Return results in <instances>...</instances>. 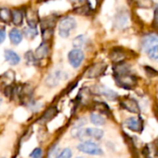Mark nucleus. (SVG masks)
<instances>
[{"mask_svg": "<svg viewBox=\"0 0 158 158\" xmlns=\"http://www.w3.org/2000/svg\"><path fill=\"white\" fill-rule=\"evenodd\" d=\"M104 136V131L100 129L95 128H87V129H78L75 134V137H78L81 140H101Z\"/></svg>", "mask_w": 158, "mask_h": 158, "instance_id": "1", "label": "nucleus"}, {"mask_svg": "<svg viewBox=\"0 0 158 158\" xmlns=\"http://www.w3.org/2000/svg\"><path fill=\"white\" fill-rule=\"evenodd\" d=\"M76 28V20L72 17H65L59 21L58 31L62 38H67L69 36L71 31Z\"/></svg>", "mask_w": 158, "mask_h": 158, "instance_id": "2", "label": "nucleus"}, {"mask_svg": "<svg viewBox=\"0 0 158 158\" xmlns=\"http://www.w3.org/2000/svg\"><path fill=\"white\" fill-rule=\"evenodd\" d=\"M115 75V80L116 82L118 83V86L126 88V89H131L134 87L137 83V79L135 76L131 75L130 72H125V73H120V74H114Z\"/></svg>", "mask_w": 158, "mask_h": 158, "instance_id": "3", "label": "nucleus"}, {"mask_svg": "<svg viewBox=\"0 0 158 158\" xmlns=\"http://www.w3.org/2000/svg\"><path fill=\"white\" fill-rule=\"evenodd\" d=\"M78 150L81 153L90 155V156H101L103 155V150L101 147H99L98 144L95 143H93L91 141H87L84 143H80L77 146Z\"/></svg>", "mask_w": 158, "mask_h": 158, "instance_id": "4", "label": "nucleus"}, {"mask_svg": "<svg viewBox=\"0 0 158 158\" xmlns=\"http://www.w3.org/2000/svg\"><path fill=\"white\" fill-rule=\"evenodd\" d=\"M107 65L104 62H97L91 66L85 72V77L89 79H94L101 76L106 69Z\"/></svg>", "mask_w": 158, "mask_h": 158, "instance_id": "5", "label": "nucleus"}, {"mask_svg": "<svg viewBox=\"0 0 158 158\" xmlns=\"http://www.w3.org/2000/svg\"><path fill=\"white\" fill-rule=\"evenodd\" d=\"M68 58H69V64L73 68L77 69V68H79L81 65V63H82V61L84 59V54H83V52L81 49L75 48V49L71 50L69 53Z\"/></svg>", "mask_w": 158, "mask_h": 158, "instance_id": "6", "label": "nucleus"}, {"mask_svg": "<svg viewBox=\"0 0 158 158\" xmlns=\"http://www.w3.org/2000/svg\"><path fill=\"white\" fill-rule=\"evenodd\" d=\"M120 106L128 110L129 112L134 113V114H139L140 113V106L139 104L136 100L131 97H125L120 100Z\"/></svg>", "mask_w": 158, "mask_h": 158, "instance_id": "7", "label": "nucleus"}, {"mask_svg": "<svg viewBox=\"0 0 158 158\" xmlns=\"http://www.w3.org/2000/svg\"><path fill=\"white\" fill-rule=\"evenodd\" d=\"M125 125L128 129L135 132H141L143 129V121L139 117H131L126 119Z\"/></svg>", "mask_w": 158, "mask_h": 158, "instance_id": "8", "label": "nucleus"}, {"mask_svg": "<svg viewBox=\"0 0 158 158\" xmlns=\"http://www.w3.org/2000/svg\"><path fill=\"white\" fill-rule=\"evenodd\" d=\"M25 15H26V19H27V23L30 27H32V28H36L37 24L39 23V16H38V12L31 8V7H29L26 12H25Z\"/></svg>", "mask_w": 158, "mask_h": 158, "instance_id": "9", "label": "nucleus"}, {"mask_svg": "<svg viewBox=\"0 0 158 158\" xmlns=\"http://www.w3.org/2000/svg\"><path fill=\"white\" fill-rule=\"evenodd\" d=\"M95 92H97L98 94L106 97V99L108 100H116L118 98V94L116 92H114L113 90L106 87V86H103V85H99V86H96L95 87Z\"/></svg>", "mask_w": 158, "mask_h": 158, "instance_id": "10", "label": "nucleus"}, {"mask_svg": "<svg viewBox=\"0 0 158 158\" xmlns=\"http://www.w3.org/2000/svg\"><path fill=\"white\" fill-rule=\"evenodd\" d=\"M158 44V36L157 35H154V34H151V35H145L143 38V41H142V46L144 50H149L151 47L155 46Z\"/></svg>", "mask_w": 158, "mask_h": 158, "instance_id": "11", "label": "nucleus"}, {"mask_svg": "<svg viewBox=\"0 0 158 158\" xmlns=\"http://www.w3.org/2000/svg\"><path fill=\"white\" fill-rule=\"evenodd\" d=\"M49 53V46L48 44L44 42L43 44H41L38 48L35 50V57L36 59H43L44 57H46V56Z\"/></svg>", "mask_w": 158, "mask_h": 158, "instance_id": "12", "label": "nucleus"}, {"mask_svg": "<svg viewBox=\"0 0 158 158\" xmlns=\"http://www.w3.org/2000/svg\"><path fill=\"white\" fill-rule=\"evenodd\" d=\"M11 12H12V22L16 26H20L23 22L24 12L19 8H15Z\"/></svg>", "mask_w": 158, "mask_h": 158, "instance_id": "13", "label": "nucleus"}, {"mask_svg": "<svg viewBox=\"0 0 158 158\" xmlns=\"http://www.w3.org/2000/svg\"><path fill=\"white\" fill-rule=\"evenodd\" d=\"M125 58H126V55H125V53H124L122 50H120V49H114V50L110 53V59H111L113 62L117 63V64L122 63L123 60H124Z\"/></svg>", "mask_w": 158, "mask_h": 158, "instance_id": "14", "label": "nucleus"}, {"mask_svg": "<svg viewBox=\"0 0 158 158\" xmlns=\"http://www.w3.org/2000/svg\"><path fill=\"white\" fill-rule=\"evenodd\" d=\"M5 58L10 65H17L20 61V58L18 56V54L12 50H6L5 51Z\"/></svg>", "mask_w": 158, "mask_h": 158, "instance_id": "15", "label": "nucleus"}, {"mask_svg": "<svg viewBox=\"0 0 158 158\" xmlns=\"http://www.w3.org/2000/svg\"><path fill=\"white\" fill-rule=\"evenodd\" d=\"M61 75L62 74H61L60 71H56V72L50 74L47 77V79H46V84L48 86H51V87L57 85L59 81H60V79H61Z\"/></svg>", "mask_w": 158, "mask_h": 158, "instance_id": "16", "label": "nucleus"}, {"mask_svg": "<svg viewBox=\"0 0 158 158\" xmlns=\"http://www.w3.org/2000/svg\"><path fill=\"white\" fill-rule=\"evenodd\" d=\"M56 18L55 16H48V17L44 18L43 19V21L41 22L42 30L53 29L56 25Z\"/></svg>", "mask_w": 158, "mask_h": 158, "instance_id": "17", "label": "nucleus"}, {"mask_svg": "<svg viewBox=\"0 0 158 158\" xmlns=\"http://www.w3.org/2000/svg\"><path fill=\"white\" fill-rule=\"evenodd\" d=\"M9 39L13 44H19L22 41V33L18 29H12L9 31Z\"/></svg>", "mask_w": 158, "mask_h": 158, "instance_id": "18", "label": "nucleus"}, {"mask_svg": "<svg viewBox=\"0 0 158 158\" xmlns=\"http://www.w3.org/2000/svg\"><path fill=\"white\" fill-rule=\"evenodd\" d=\"M0 20L5 23H9L12 21V12L6 7L0 8Z\"/></svg>", "mask_w": 158, "mask_h": 158, "instance_id": "19", "label": "nucleus"}, {"mask_svg": "<svg viewBox=\"0 0 158 158\" xmlns=\"http://www.w3.org/2000/svg\"><path fill=\"white\" fill-rule=\"evenodd\" d=\"M90 119H91V122L95 126H102L106 123L105 118H103L99 114H92L90 116Z\"/></svg>", "mask_w": 158, "mask_h": 158, "instance_id": "20", "label": "nucleus"}, {"mask_svg": "<svg viewBox=\"0 0 158 158\" xmlns=\"http://www.w3.org/2000/svg\"><path fill=\"white\" fill-rule=\"evenodd\" d=\"M23 33H24V35H25L27 38L32 39V38H34V37L37 35L38 31H37L36 28H32V27H30V26H29L28 28H24Z\"/></svg>", "mask_w": 158, "mask_h": 158, "instance_id": "21", "label": "nucleus"}, {"mask_svg": "<svg viewBox=\"0 0 158 158\" xmlns=\"http://www.w3.org/2000/svg\"><path fill=\"white\" fill-rule=\"evenodd\" d=\"M85 43H86V39H85V37L83 35H79L78 37H76L73 40V45L77 49H80V48L83 47Z\"/></svg>", "mask_w": 158, "mask_h": 158, "instance_id": "22", "label": "nucleus"}, {"mask_svg": "<svg viewBox=\"0 0 158 158\" xmlns=\"http://www.w3.org/2000/svg\"><path fill=\"white\" fill-rule=\"evenodd\" d=\"M147 54H148V56L154 60V61H156L158 62V44L151 47L148 51H147Z\"/></svg>", "mask_w": 158, "mask_h": 158, "instance_id": "23", "label": "nucleus"}, {"mask_svg": "<svg viewBox=\"0 0 158 158\" xmlns=\"http://www.w3.org/2000/svg\"><path fill=\"white\" fill-rule=\"evenodd\" d=\"M56 114V109L55 107H50L49 109L46 110V112L44 114L43 116V119L44 121H49L50 119H52Z\"/></svg>", "mask_w": 158, "mask_h": 158, "instance_id": "24", "label": "nucleus"}, {"mask_svg": "<svg viewBox=\"0 0 158 158\" xmlns=\"http://www.w3.org/2000/svg\"><path fill=\"white\" fill-rule=\"evenodd\" d=\"M74 12H76L77 14H80V15H87L90 12V6L88 5L84 4V5L81 6L75 7Z\"/></svg>", "mask_w": 158, "mask_h": 158, "instance_id": "25", "label": "nucleus"}, {"mask_svg": "<svg viewBox=\"0 0 158 158\" xmlns=\"http://www.w3.org/2000/svg\"><path fill=\"white\" fill-rule=\"evenodd\" d=\"M136 6L139 7L149 8L153 6V0H134Z\"/></svg>", "mask_w": 158, "mask_h": 158, "instance_id": "26", "label": "nucleus"}, {"mask_svg": "<svg viewBox=\"0 0 158 158\" xmlns=\"http://www.w3.org/2000/svg\"><path fill=\"white\" fill-rule=\"evenodd\" d=\"M53 32H54V30L53 29H45V30H43V32H42L43 40L44 42L49 41L52 38V36H53Z\"/></svg>", "mask_w": 158, "mask_h": 158, "instance_id": "27", "label": "nucleus"}, {"mask_svg": "<svg viewBox=\"0 0 158 158\" xmlns=\"http://www.w3.org/2000/svg\"><path fill=\"white\" fill-rule=\"evenodd\" d=\"M25 59L28 64H34L37 60L35 57V55H33L31 52H27L25 54Z\"/></svg>", "mask_w": 158, "mask_h": 158, "instance_id": "28", "label": "nucleus"}, {"mask_svg": "<svg viewBox=\"0 0 158 158\" xmlns=\"http://www.w3.org/2000/svg\"><path fill=\"white\" fill-rule=\"evenodd\" d=\"M31 158H43V150L41 148H35L30 155Z\"/></svg>", "mask_w": 158, "mask_h": 158, "instance_id": "29", "label": "nucleus"}, {"mask_svg": "<svg viewBox=\"0 0 158 158\" xmlns=\"http://www.w3.org/2000/svg\"><path fill=\"white\" fill-rule=\"evenodd\" d=\"M71 156H72L71 150L69 148H66L60 153V155L56 158H71Z\"/></svg>", "mask_w": 158, "mask_h": 158, "instance_id": "30", "label": "nucleus"}, {"mask_svg": "<svg viewBox=\"0 0 158 158\" xmlns=\"http://www.w3.org/2000/svg\"><path fill=\"white\" fill-rule=\"evenodd\" d=\"M145 71L151 77H155V76H157L158 75V71H156V69H154L153 68H150V67H145Z\"/></svg>", "mask_w": 158, "mask_h": 158, "instance_id": "31", "label": "nucleus"}, {"mask_svg": "<svg viewBox=\"0 0 158 158\" xmlns=\"http://www.w3.org/2000/svg\"><path fill=\"white\" fill-rule=\"evenodd\" d=\"M153 26L155 28L158 29V6L155 9V13H154V19H153Z\"/></svg>", "mask_w": 158, "mask_h": 158, "instance_id": "32", "label": "nucleus"}, {"mask_svg": "<svg viewBox=\"0 0 158 158\" xmlns=\"http://www.w3.org/2000/svg\"><path fill=\"white\" fill-rule=\"evenodd\" d=\"M69 1L71 2L73 6H75V7L81 6L85 4V0H69Z\"/></svg>", "mask_w": 158, "mask_h": 158, "instance_id": "33", "label": "nucleus"}, {"mask_svg": "<svg viewBox=\"0 0 158 158\" xmlns=\"http://www.w3.org/2000/svg\"><path fill=\"white\" fill-rule=\"evenodd\" d=\"M6 39V31L4 28H0V44L4 42Z\"/></svg>", "mask_w": 158, "mask_h": 158, "instance_id": "34", "label": "nucleus"}, {"mask_svg": "<svg viewBox=\"0 0 158 158\" xmlns=\"http://www.w3.org/2000/svg\"><path fill=\"white\" fill-rule=\"evenodd\" d=\"M1 103H2V99L0 98V105H1Z\"/></svg>", "mask_w": 158, "mask_h": 158, "instance_id": "35", "label": "nucleus"}, {"mask_svg": "<svg viewBox=\"0 0 158 158\" xmlns=\"http://www.w3.org/2000/svg\"><path fill=\"white\" fill-rule=\"evenodd\" d=\"M100 1H101V0H96V2H97V3H98V2H100Z\"/></svg>", "mask_w": 158, "mask_h": 158, "instance_id": "36", "label": "nucleus"}, {"mask_svg": "<svg viewBox=\"0 0 158 158\" xmlns=\"http://www.w3.org/2000/svg\"><path fill=\"white\" fill-rule=\"evenodd\" d=\"M77 158H83V157H77Z\"/></svg>", "mask_w": 158, "mask_h": 158, "instance_id": "37", "label": "nucleus"}, {"mask_svg": "<svg viewBox=\"0 0 158 158\" xmlns=\"http://www.w3.org/2000/svg\"><path fill=\"white\" fill-rule=\"evenodd\" d=\"M157 147H158V141H157Z\"/></svg>", "mask_w": 158, "mask_h": 158, "instance_id": "38", "label": "nucleus"}]
</instances>
